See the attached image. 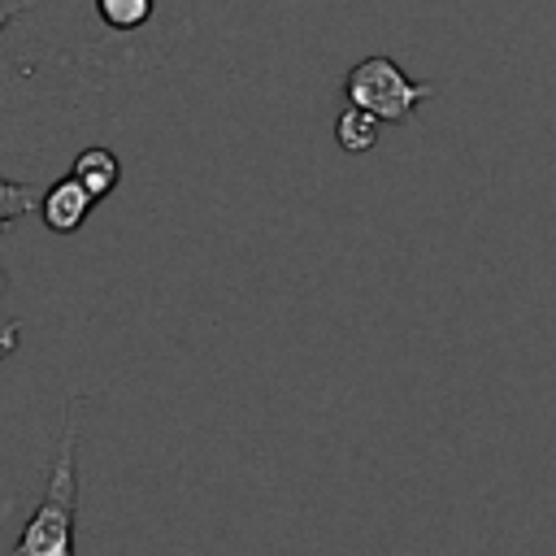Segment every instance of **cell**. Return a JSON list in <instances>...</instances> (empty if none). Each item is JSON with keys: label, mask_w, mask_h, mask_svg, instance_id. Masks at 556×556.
Wrapping results in <instances>:
<instances>
[{"label": "cell", "mask_w": 556, "mask_h": 556, "mask_svg": "<svg viewBox=\"0 0 556 556\" xmlns=\"http://www.w3.org/2000/svg\"><path fill=\"white\" fill-rule=\"evenodd\" d=\"M78 408L83 395L65 400V426L56 456L48 465V482L39 504L30 508L13 556H74V521H78Z\"/></svg>", "instance_id": "obj_1"}, {"label": "cell", "mask_w": 556, "mask_h": 556, "mask_svg": "<svg viewBox=\"0 0 556 556\" xmlns=\"http://www.w3.org/2000/svg\"><path fill=\"white\" fill-rule=\"evenodd\" d=\"M343 96H348V104L374 113L382 126H404V122H413L417 104L434 96V87L408 78L387 52H374V56H365L348 70Z\"/></svg>", "instance_id": "obj_2"}, {"label": "cell", "mask_w": 556, "mask_h": 556, "mask_svg": "<svg viewBox=\"0 0 556 556\" xmlns=\"http://www.w3.org/2000/svg\"><path fill=\"white\" fill-rule=\"evenodd\" d=\"M91 208H96V195H91L74 174L56 178V182L43 191V200H39V217H43V226H48L52 235H74V230L91 217Z\"/></svg>", "instance_id": "obj_3"}, {"label": "cell", "mask_w": 556, "mask_h": 556, "mask_svg": "<svg viewBox=\"0 0 556 556\" xmlns=\"http://www.w3.org/2000/svg\"><path fill=\"white\" fill-rule=\"evenodd\" d=\"M96 200H104V195H113V187H117V178H122V161L109 152V148H83L78 156H74V169H70Z\"/></svg>", "instance_id": "obj_4"}, {"label": "cell", "mask_w": 556, "mask_h": 556, "mask_svg": "<svg viewBox=\"0 0 556 556\" xmlns=\"http://www.w3.org/2000/svg\"><path fill=\"white\" fill-rule=\"evenodd\" d=\"M378 130H382V122H378L374 113L356 109V104H348V109L334 117V143H339L343 152H369V148H378Z\"/></svg>", "instance_id": "obj_5"}, {"label": "cell", "mask_w": 556, "mask_h": 556, "mask_svg": "<svg viewBox=\"0 0 556 556\" xmlns=\"http://www.w3.org/2000/svg\"><path fill=\"white\" fill-rule=\"evenodd\" d=\"M35 204H39V191H35L30 182L0 178V235H4L13 222H22V217H26Z\"/></svg>", "instance_id": "obj_6"}, {"label": "cell", "mask_w": 556, "mask_h": 556, "mask_svg": "<svg viewBox=\"0 0 556 556\" xmlns=\"http://www.w3.org/2000/svg\"><path fill=\"white\" fill-rule=\"evenodd\" d=\"M96 9L113 30H139L152 17V0H96Z\"/></svg>", "instance_id": "obj_7"}, {"label": "cell", "mask_w": 556, "mask_h": 556, "mask_svg": "<svg viewBox=\"0 0 556 556\" xmlns=\"http://www.w3.org/2000/svg\"><path fill=\"white\" fill-rule=\"evenodd\" d=\"M35 4H39V0H0V30H4L13 17H22L26 9H35Z\"/></svg>", "instance_id": "obj_8"}, {"label": "cell", "mask_w": 556, "mask_h": 556, "mask_svg": "<svg viewBox=\"0 0 556 556\" xmlns=\"http://www.w3.org/2000/svg\"><path fill=\"white\" fill-rule=\"evenodd\" d=\"M0 291H4V269H0Z\"/></svg>", "instance_id": "obj_9"}]
</instances>
